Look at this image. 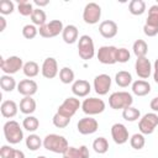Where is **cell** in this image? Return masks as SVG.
I'll return each mask as SVG.
<instances>
[{
  "label": "cell",
  "mask_w": 158,
  "mask_h": 158,
  "mask_svg": "<svg viewBox=\"0 0 158 158\" xmlns=\"http://www.w3.org/2000/svg\"><path fill=\"white\" fill-rule=\"evenodd\" d=\"M105 102L102 99H98V98H88L81 102V110L84 114L93 116V115H98L101 114L105 110Z\"/></svg>",
  "instance_id": "7"
},
{
  "label": "cell",
  "mask_w": 158,
  "mask_h": 158,
  "mask_svg": "<svg viewBox=\"0 0 158 158\" xmlns=\"http://www.w3.org/2000/svg\"><path fill=\"white\" fill-rule=\"evenodd\" d=\"M130 144H131L132 148L139 151V149H142V148L144 147V144H146V138H144V136H143L141 132H139V133H135V135L130 138Z\"/></svg>",
  "instance_id": "37"
},
{
  "label": "cell",
  "mask_w": 158,
  "mask_h": 158,
  "mask_svg": "<svg viewBox=\"0 0 158 158\" xmlns=\"http://www.w3.org/2000/svg\"><path fill=\"white\" fill-rule=\"evenodd\" d=\"M33 2H35V5L40 6V9H41V6H46V5H48V4H49V1H48V0H35Z\"/></svg>",
  "instance_id": "47"
},
{
  "label": "cell",
  "mask_w": 158,
  "mask_h": 158,
  "mask_svg": "<svg viewBox=\"0 0 158 158\" xmlns=\"http://www.w3.org/2000/svg\"><path fill=\"white\" fill-rule=\"evenodd\" d=\"M101 17V7L96 2H89L83 10V20L88 25H95Z\"/></svg>",
  "instance_id": "10"
},
{
  "label": "cell",
  "mask_w": 158,
  "mask_h": 158,
  "mask_svg": "<svg viewBox=\"0 0 158 158\" xmlns=\"http://www.w3.org/2000/svg\"><path fill=\"white\" fill-rule=\"evenodd\" d=\"M128 11L135 16H139L146 11V2L143 0H131L128 4Z\"/></svg>",
  "instance_id": "26"
},
{
  "label": "cell",
  "mask_w": 158,
  "mask_h": 158,
  "mask_svg": "<svg viewBox=\"0 0 158 158\" xmlns=\"http://www.w3.org/2000/svg\"><path fill=\"white\" fill-rule=\"evenodd\" d=\"M78 36H79V32H78L77 26H74V25L65 26L64 30H63V32H62V38L68 44H73L74 42H77Z\"/></svg>",
  "instance_id": "22"
},
{
  "label": "cell",
  "mask_w": 158,
  "mask_h": 158,
  "mask_svg": "<svg viewBox=\"0 0 158 158\" xmlns=\"http://www.w3.org/2000/svg\"><path fill=\"white\" fill-rule=\"evenodd\" d=\"M37 33H38V30H37V27L35 25H30L28 23V25H25L22 27V36L25 38H27V40H33L37 36Z\"/></svg>",
  "instance_id": "39"
},
{
  "label": "cell",
  "mask_w": 158,
  "mask_h": 158,
  "mask_svg": "<svg viewBox=\"0 0 158 158\" xmlns=\"http://www.w3.org/2000/svg\"><path fill=\"white\" fill-rule=\"evenodd\" d=\"M79 158H89V149L86 146H80L79 148Z\"/></svg>",
  "instance_id": "44"
},
{
  "label": "cell",
  "mask_w": 158,
  "mask_h": 158,
  "mask_svg": "<svg viewBox=\"0 0 158 158\" xmlns=\"http://www.w3.org/2000/svg\"><path fill=\"white\" fill-rule=\"evenodd\" d=\"M12 147L11 146H7V144H4L1 148H0V156H1V158H9L10 157V154H11V152H12Z\"/></svg>",
  "instance_id": "43"
},
{
  "label": "cell",
  "mask_w": 158,
  "mask_h": 158,
  "mask_svg": "<svg viewBox=\"0 0 158 158\" xmlns=\"http://www.w3.org/2000/svg\"><path fill=\"white\" fill-rule=\"evenodd\" d=\"M9 158H25V153L22 151H20V149H15L14 148Z\"/></svg>",
  "instance_id": "45"
},
{
  "label": "cell",
  "mask_w": 158,
  "mask_h": 158,
  "mask_svg": "<svg viewBox=\"0 0 158 158\" xmlns=\"http://www.w3.org/2000/svg\"><path fill=\"white\" fill-rule=\"evenodd\" d=\"M135 69H136L137 75L141 79H147V78H149V75L152 73V64L147 57H141V58L136 59Z\"/></svg>",
  "instance_id": "16"
},
{
  "label": "cell",
  "mask_w": 158,
  "mask_h": 158,
  "mask_svg": "<svg viewBox=\"0 0 158 158\" xmlns=\"http://www.w3.org/2000/svg\"><path fill=\"white\" fill-rule=\"evenodd\" d=\"M4 136L10 144H17L23 139V132L20 123L15 120H9L4 125Z\"/></svg>",
  "instance_id": "2"
},
{
  "label": "cell",
  "mask_w": 158,
  "mask_h": 158,
  "mask_svg": "<svg viewBox=\"0 0 158 158\" xmlns=\"http://www.w3.org/2000/svg\"><path fill=\"white\" fill-rule=\"evenodd\" d=\"M90 90V83L85 79H78L72 84V93L75 95V98H85L89 95Z\"/></svg>",
  "instance_id": "19"
},
{
  "label": "cell",
  "mask_w": 158,
  "mask_h": 158,
  "mask_svg": "<svg viewBox=\"0 0 158 158\" xmlns=\"http://www.w3.org/2000/svg\"><path fill=\"white\" fill-rule=\"evenodd\" d=\"M116 53H117V47L115 46H101L96 53V57L100 63L102 64H115L117 63L116 60Z\"/></svg>",
  "instance_id": "11"
},
{
  "label": "cell",
  "mask_w": 158,
  "mask_h": 158,
  "mask_svg": "<svg viewBox=\"0 0 158 158\" xmlns=\"http://www.w3.org/2000/svg\"><path fill=\"white\" fill-rule=\"evenodd\" d=\"M146 26L158 28V4L152 5L148 10V17L146 20Z\"/></svg>",
  "instance_id": "27"
},
{
  "label": "cell",
  "mask_w": 158,
  "mask_h": 158,
  "mask_svg": "<svg viewBox=\"0 0 158 158\" xmlns=\"http://www.w3.org/2000/svg\"><path fill=\"white\" fill-rule=\"evenodd\" d=\"M0 86L4 91L6 93H11L15 88H17V84H16V80L9 75V74H4L0 77Z\"/></svg>",
  "instance_id": "25"
},
{
  "label": "cell",
  "mask_w": 158,
  "mask_h": 158,
  "mask_svg": "<svg viewBox=\"0 0 158 158\" xmlns=\"http://www.w3.org/2000/svg\"><path fill=\"white\" fill-rule=\"evenodd\" d=\"M154 70H158V58H157L156 62H154Z\"/></svg>",
  "instance_id": "50"
},
{
  "label": "cell",
  "mask_w": 158,
  "mask_h": 158,
  "mask_svg": "<svg viewBox=\"0 0 158 158\" xmlns=\"http://www.w3.org/2000/svg\"><path fill=\"white\" fill-rule=\"evenodd\" d=\"M117 23L112 20H105L99 25V32L104 38H114L117 35Z\"/></svg>",
  "instance_id": "17"
},
{
  "label": "cell",
  "mask_w": 158,
  "mask_h": 158,
  "mask_svg": "<svg viewBox=\"0 0 158 158\" xmlns=\"http://www.w3.org/2000/svg\"><path fill=\"white\" fill-rule=\"evenodd\" d=\"M93 85L98 95H106L111 88V78L107 74H99L94 78Z\"/></svg>",
  "instance_id": "14"
},
{
  "label": "cell",
  "mask_w": 158,
  "mask_h": 158,
  "mask_svg": "<svg viewBox=\"0 0 158 158\" xmlns=\"http://www.w3.org/2000/svg\"><path fill=\"white\" fill-rule=\"evenodd\" d=\"M37 89H38V85L32 79H23V80H20V83L17 84V91L23 96L35 95L37 93Z\"/></svg>",
  "instance_id": "18"
},
{
  "label": "cell",
  "mask_w": 158,
  "mask_h": 158,
  "mask_svg": "<svg viewBox=\"0 0 158 158\" xmlns=\"http://www.w3.org/2000/svg\"><path fill=\"white\" fill-rule=\"evenodd\" d=\"M79 107H81V104L79 101V99H77L75 96H70V98H67L58 107L57 112L68 117V118H72L75 112L79 110Z\"/></svg>",
  "instance_id": "9"
},
{
  "label": "cell",
  "mask_w": 158,
  "mask_h": 158,
  "mask_svg": "<svg viewBox=\"0 0 158 158\" xmlns=\"http://www.w3.org/2000/svg\"><path fill=\"white\" fill-rule=\"evenodd\" d=\"M149 107L152 109L153 112H158V96H156V98H153V99L151 100Z\"/></svg>",
  "instance_id": "46"
},
{
  "label": "cell",
  "mask_w": 158,
  "mask_h": 158,
  "mask_svg": "<svg viewBox=\"0 0 158 158\" xmlns=\"http://www.w3.org/2000/svg\"><path fill=\"white\" fill-rule=\"evenodd\" d=\"M59 79L63 84H70V83H74V72L72 68L69 67H63L60 70H59Z\"/></svg>",
  "instance_id": "36"
},
{
  "label": "cell",
  "mask_w": 158,
  "mask_h": 158,
  "mask_svg": "<svg viewBox=\"0 0 158 158\" xmlns=\"http://www.w3.org/2000/svg\"><path fill=\"white\" fill-rule=\"evenodd\" d=\"M111 137L116 144H123L128 141V130L123 123H114L111 126Z\"/></svg>",
  "instance_id": "13"
},
{
  "label": "cell",
  "mask_w": 158,
  "mask_h": 158,
  "mask_svg": "<svg viewBox=\"0 0 158 158\" xmlns=\"http://www.w3.org/2000/svg\"><path fill=\"white\" fill-rule=\"evenodd\" d=\"M122 117L128 122H135L141 117V112L138 109L130 106V107H126L122 110Z\"/></svg>",
  "instance_id": "31"
},
{
  "label": "cell",
  "mask_w": 158,
  "mask_h": 158,
  "mask_svg": "<svg viewBox=\"0 0 158 158\" xmlns=\"http://www.w3.org/2000/svg\"><path fill=\"white\" fill-rule=\"evenodd\" d=\"M37 158H47V157H44V156H38Z\"/></svg>",
  "instance_id": "51"
},
{
  "label": "cell",
  "mask_w": 158,
  "mask_h": 158,
  "mask_svg": "<svg viewBox=\"0 0 158 158\" xmlns=\"http://www.w3.org/2000/svg\"><path fill=\"white\" fill-rule=\"evenodd\" d=\"M43 144V141L41 139V137L36 133H32V135H28V137L26 138V147L30 149V151H37L41 146Z\"/></svg>",
  "instance_id": "34"
},
{
  "label": "cell",
  "mask_w": 158,
  "mask_h": 158,
  "mask_svg": "<svg viewBox=\"0 0 158 158\" xmlns=\"http://www.w3.org/2000/svg\"><path fill=\"white\" fill-rule=\"evenodd\" d=\"M77 128H78L79 133H81V135H91V133H95L98 131L99 123L91 116H86V117H83L78 121Z\"/></svg>",
  "instance_id": "12"
},
{
  "label": "cell",
  "mask_w": 158,
  "mask_h": 158,
  "mask_svg": "<svg viewBox=\"0 0 158 158\" xmlns=\"http://www.w3.org/2000/svg\"><path fill=\"white\" fill-rule=\"evenodd\" d=\"M20 111L25 115H32L36 111V101L32 96H23L20 101Z\"/></svg>",
  "instance_id": "23"
},
{
  "label": "cell",
  "mask_w": 158,
  "mask_h": 158,
  "mask_svg": "<svg viewBox=\"0 0 158 158\" xmlns=\"http://www.w3.org/2000/svg\"><path fill=\"white\" fill-rule=\"evenodd\" d=\"M22 70H23V74L27 78H35L40 73V65L33 60H28V62H26L23 64Z\"/></svg>",
  "instance_id": "30"
},
{
  "label": "cell",
  "mask_w": 158,
  "mask_h": 158,
  "mask_svg": "<svg viewBox=\"0 0 158 158\" xmlns=\"http://www.w3.org/2000/svg\"><path fill=\"white\" fill-rule=\"evenodd\" d=\"M132 49H133V53H135V56L137 58L146 57L147 56V52H148V44L143 40H137V41L133 42Z\"/></svg>",
  "instance_id": "29"
},
{
  "label": "cell",
  "mask_w": 158,
  "mask_h": 158,
  "mask_svg": "<svg viewBox=\"0 0 158 158\" xmlns=\"http://www.w3.org/2000/svg\"><path fill=\"white\" fill-rule=\"evenodd\" d=\"M22 127L25 130H27L28 132H35L38 127H40V121L37 117L32 116V115H28L23 118L22 121Z\"/></svg>",
  "instance_id": "33"
},
{
  "label": "cell",
  "mask_w": 158,
  "mask_h": 158,
  "mask_svg": "<svg viewBox=\"0 0 158 158\" xmlns=\"http://www.w3.org/2000/svg\"><path fill=\"white\" fill-rule=\"evenodd\" d=\"M63 30H64V26L60 20H52L46 25L41 26L38 28V33L43 38H53V37H57L59 33H62Z\"/></svg>",
  "instance_id": "5"
},
{
  "label": "cell",
  "mask_w": 158,
  "mask_h": 158,
  "mask_svg": "<svg viewBox=\"0 0 158 158\" xmlns=\"http://www.w3.org/2000/svg\"><path fill=\"white\" fill-rule=\"evenodd\" d=\"M63 158H67V157H64V156H63Z\"/></svg>",
  "instance_id": "52"
},
{
  "label": "cell",
  "mask_w": 158,
  "mask_h": 158,
  "mask_svg": "<svg viewBox=\"0 0 158 158\" xmlns=\"http://www.w3.org/2000/svg\"><path fill=\"white\" fill-rule=\"evenodd\" d=\"M0 67H1V70L5 74L11 75V74H15L20 69L23 68V62H22V58L21 57L10 56L6 59L5 58H1L0 59Z\"/></svg>",
  "instance_id": "6"
},
{
  "label": "cell",
  "mask_w": 158,
  "mask_h": 158,
  "mask_svg": "<svg viewBox=\"0 0 158 158\" xmlns=\"http://www.w3.org/2000/svg\"><path fill=\"white\" fill-rule=\"evenodd\" d=\"M52 122H53V125H54L56 127H58V128H64V127H67V126L69 125L70 118H68V117H65V116H63V115L56 112L54 116H53V118H52Z\"/></svg>",
  "instance_id": "38"
},
{
  "label": "cell",
  "mask_w": 158,
  "mask_h": 158,
  "mask_svg": "<svg viewBox=\"0 0 158 158\" xmlns=\"http://www.w3.org/2000/svg\"><path fill=\"white\" fill-rule=\"evenodd\" d=\"M158 126V115L156 112H148L139 118L138 128L142 135H151Z\"/></svg>",
  "instance_id": "8"
},
{
  "label": "cell",
  "mask_w": 158,
  "mask_h": 158,
  "mask_svg": "<svg viewBox=\"0 0 158 158\" xmlns=\"http://www.w3.org/2000/svg\"><path fill=\"white\" fill-rule=\"evenodd\" d=\"M17 110H19V106L14 100H4L1 102L0 111H1V115L6 118L15 117L16 114H17Z\"/></svg>",
  "instance_id": "20"
},
{
  "label": "cell",
  "mask_w": 158,
  "mask_h": 158,
  "mask_svg": "<svg viewBox=\"0 0 158 158\" xmlns=\"http://www.w3.org/2000/svg\"><path fill=\"white\" fill-rule=\"evenodd\" d=\"M133 98L127 91H115L109 96V105L114 110H123L132 106Z\"/></svg>",
  "instance_id": "3"
},
{
  "label": "cell",
  "mask_w": 158,
  "mask_h": 158,
  "mask_svg": "<svg viewBox=\"0 0 158 158\" xmlns=\"http://www.w3.org/2000/svg\"><path fill=\"white\" fill-rule=\"evenodd\" d=\"M78 53L79 57L84 60H89L95 56L94 41L89 35H83L78 41Z\"/></svg>",
  "instance_id": "4"
},
{
  "label": "cell",
  "mask_w": 158,
  "mask_h": 158,
  "mask_svg": "<svg viewBox=\"0 0 158 158\" xmlns=\"http://www.w3.org/2000/svg\"><path fill=\"white\" fill-rule=\"evenodd\" d=\"M115 81L118 86L121 88H127L128 85L132 84V75L130 72H126V70H120L116 73L115 75Z\"/></svg>",
  "instance_id": "24"
},
{
  "label": "cell",
  "mask_w": 158,
  "mask_h": 158,
  "mask_svg": "<svg viewBox=\"0 0 158 158\" xmlns=\"http://www.w3.org/2000/svg\"><path fill=\"white\" fill-rule=\"evenodd\" d=\"M33 5L32 2L27 1V0H19L17 1V11L20 12V15L22 16H31L33 12Z\"/></svg>",
  "instance_id": "35"
},
{
  "label": "cell",
  "mask_w": 158,
  "mask_h": 158,
  "mask_svg": "<svg viewBox=\"0 0 158 158\" xmlns=\"http://www.w3.org/2000/svg\"><path fill=\"white\" fill-rule=\"evenodd\" d=\"M31 20H32V25L41 27V26H43V25L47 23V22H46L47 15H46V12H44L42 9L37 7V9L33 10V12H32V15H31Z\"/></svg>",
  "instance_id": "28"
},
{
  "label": "cell",
  "mask_w": 158,
  "mask_h": 158,
  "mask_svg": "<svg viewBox=\"0 0 158 158\" xmlns=\"http://www.w3.org/2000/svg\"><path fill=\"white\" fill-rule=\"evenodd\" d=\"M63 156L67 158H79V149L75 147H69Z\"/></svg>",
  "instance_id": "42"
},
{
  "label": "cell",
  "mask_w": 158,
  "mask_h": 158,
  "mask_svg": "<svg viewBox=\"0 0 158 158\" xmlns=\"http://www.w3.org/2000/svg\"><path fill=\"white\" fill-rule=\"evenodd\" d=\"M15 10V4L11 0H1L0 1V14L1 15H10Z\"/></svg>",
  "instance_id": "40"
},
{
  "label": "cell",
  "mask_w": 158,
  "mask_h": 158,
  "mask_svg": "<svg viewBox=\"0 0 158 158\" xmlns=\"http://www.w3.org/2000/svg\"><path fill=\"white\" fill-rule=\"evenodd\" d=\"M41 73L44 78L47 79H53L57 77L58 74V63L56 60V58L53 57H48L43 60L42 67H41Z\"/></svg>",
  "instance_id": "15"
},
{
  "label": "cell",
  "mask_w": 158,
  "mask_h": 158,
  "mask_svg": "<svg viewBox=\"0 0 158 158\" xmlns=\"http://www.w3.org/2000/svg\"><path fill=\"white\" fill-rule=\"evenodd\" d=\"M131 58V53L127 48H117V53H116V60L118 63H126L128 62Z\"/></svg>",
  "instance_id": "41"
},
{
  "label": "cell",
  "mask_w": 158,
  "mask_h": 158,
  "mask_svg": "<svg viewBox=\"0 0 158 158\" xmlns=\"http://www.w3.org/2000/svg\"><path fill=\"white\" fill-rule=\"evenodd\" d=\"M153 79H154V81L158 84V70H154V73H153Z\"/></svg>",
  "instance_id": "49"
},
{
  "label": "cell",
  "mask_w": 158,
  "mask_h": 158,
  "mask_svg": "<svg viewBox=\"0 0 158 158\" xmlns=\"http://www.w3.org/2000/svg\"><path fill=\"white\" fill-rule=\"evenodd\" d=\"M93 148L99 154H105L109 151V142L105 137H98L93 142Z\"/></svg>",
  "instance_id": "32"
},
{
  "label": "cell",
  "mask_w": 158,
  "mask_h": 158,
  "mask_svg": "<svg viewBox=\"0 0 158 158\" xmlns=\"http://www.w3.org/2000/svg\"><path fill=\"white\" fill-rule=\"evenodd\" d=\"M6 28V20L4 16H0V32H2Z\"/></svg>",
  "instance_id": "48"
},
{
  "label": "cell",
  "mask_w": 158,
  "mask_h": 158,
  "mask_svg": "<svg viewBox=\"0 0 158 158\" xmlns=\"http://www.w3.org/2000/svg\"><path fill=\"white\" fill-rule=\"evenodd\" d=\"M43 147L49 152L64 154L65 151L69 148V144H68V141L64 136L51 133L43 138Z\"/></svg>",
  "instance_id": "1"
},
{
  "label": "cell",
  "mask_w": 158,
  "mask_h": 158,
  "mask_svg": "<svg viewBox=\"0 0 158 158\" xmlns=\"http://www.w3.org/2000/svg\"><path fill=\"white\" fill-rule=\"evenodd\" d=\"M132 93L137 96H146L151 93V84L147 80L138 79L132 83Z\"/></svg>",
  "instance_id": "21"
}]
</instances>
